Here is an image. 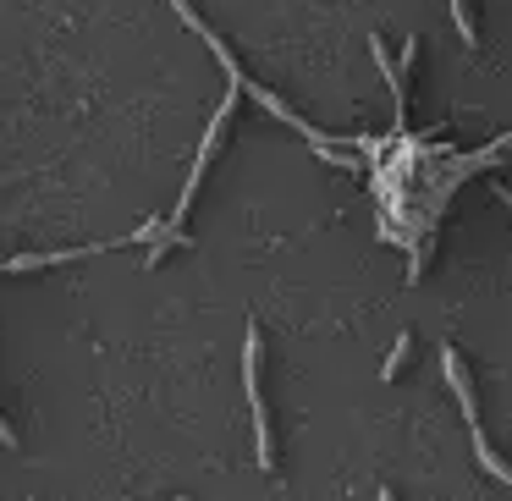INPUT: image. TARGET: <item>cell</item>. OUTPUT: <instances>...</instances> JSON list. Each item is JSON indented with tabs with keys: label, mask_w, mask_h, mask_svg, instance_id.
<instances>
[{
	"label": "cell",
	"mask_w": 512,
	"mask_h": 501,
	"mask_svg": "<svg viewBox=\"0 0 512 501\" xmlns=\"http://www.w3.org/2000/svg\"><path fill=\"white\" fill-rule=\"evenodd\" d=\"M452 17H457V39H463L468 50L479 45V34H474V12H468V0H452Z\"/></svg>",
	"instance_id": "obj_3"
},
{
	"label": "cell",
	"mask_w": 512,
	"mask_h": 501,
	"mask_svg": "<svg viewBox=\"0 0 512 501\" xmlns=\"http://www.w3.org/2000/svg\"><path fill=\"white\" fill-rule=\"evenodd\" d=\"M243 386H248V408H254V446H259V468L270 474L276 452H270V408H265V391H259V331L248 325V342H243Z\"/></svg>",
	"instance_id": "obj_2"
},
{
	"label": "cell",
	"mask_w": 512,
	"mask_h": 501,
	"mask_svg": "<svg viewBox=\"0 0 512 501\" xmlns=\"http://www.w3.org/2000/svg\"><path fill=\"white\" fill-rule=\"evenodd\" d=\"M408 347H413V336H397V342H391L386 364H380V380H397V369H402V358H408Z\"/></svg>",
	"instance_id": "obj_4"
},
{
	"label": "cell",
	"mask_w": 512,
	"mask_h": 501,
	"mask_svg": "<svg viewBox=\"0 0 512 501\" xmlns=\"http://www.w3.org/2000/svg\"><path fill=\"white\" fill-rule=\"evenodd\" d=\"M441 364H446V380H452V391H457V402H463V419H468V441H474V452H479V463L490 468V474L501 479V485H512V468L501 463L496 452H490V441H485V430H479V408H474V386H468V375H463V364H457V353L446 347L441 353Z\"/></svg>",
	"instance_id": "obj_1"
}]
</instances>
